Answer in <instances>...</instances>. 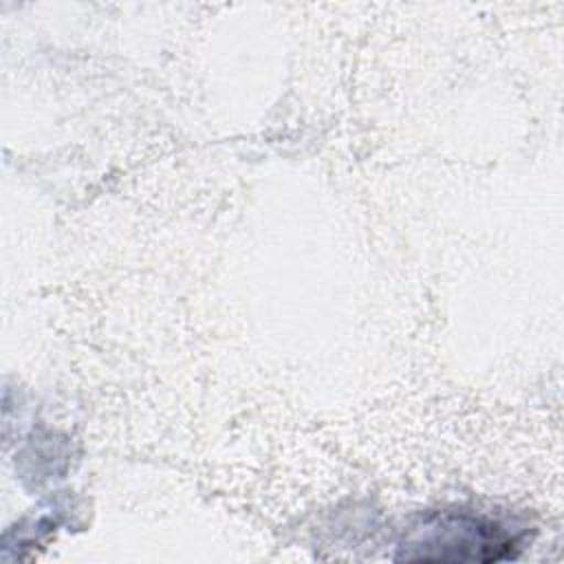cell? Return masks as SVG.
<instances>
[{"instance_id":"1","label":"cell","mask_w":564,"mask_h":564,"mask_svg":"<svg viewBox=\"0 0 564 564\" xmlns=\"http://www.w3.org/2000/svg\"><path fill=\"white\" fill-rule=\"evenodd\" d=\"M509 542L500 538L496 527L478 524L467 520H449L441 527H432L430 535L423 542H416V553H410L408 560L425 562H489L507 555Z\"/></svg>"}]
</instances>
